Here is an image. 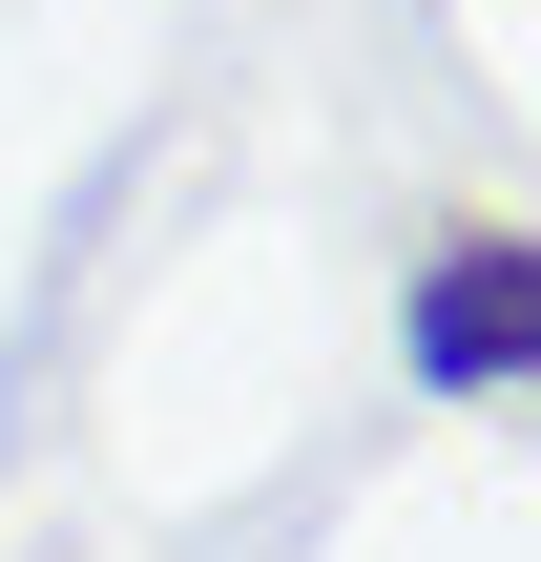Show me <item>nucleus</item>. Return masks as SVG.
Returning <instances> with one entry per match:
<instances>
[{
  "instance_id": "obj_1",
  "label": "nucleus",
  "mask_w": 541,
  "mask_h": 562,
  "mask_svg": "<svg viewBox=\"0 0 541 562\" xmlns=\"http://www.w3.org/2000/svg\"><path fill=\"white\" fill-rule=\"evenodd\" d=\"M396 375H417L438 417H500V396L541 375V250H521V229H438V250H417Z\"/></svg>"
}]
</instances>
